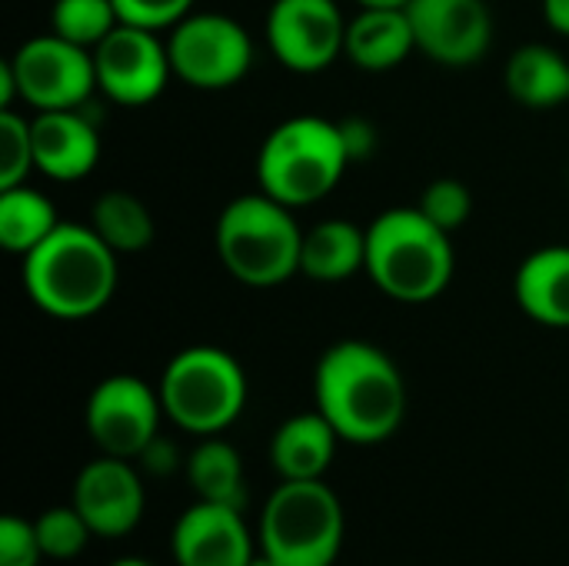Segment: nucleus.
<instances>
[{"label":"nucleus","mask_w":569,"mask_h":566,"mask_svg":"<svg viewBox=\"0 0 569 566\" xmlns=\"http://www.w3.org/2000/svg\"><path fill=\"white\" fill-rule=\"evenodd\" d=\"M313 397L340 440L350 444L393 437L407 414L400 367L367 340H340L323 350L313 374Z\"/></svg>","instance_id":"1"},{"label":"nucleus","mask_w":569,"mask_h":566,"mask_svg":"<svg viewBox=\"0 0 569 566\" xmlns=\"http://www.w3.org/2000/svg\"><path fill=\"white\" fill-rule=\"evenodd\" d=\"M117 250L90 224L60 220L57 230L23 257L27 297L57 320L100 314L117 290Z\"/></svg>","instance_id":"2"},{"label":"nucleus","mask_w":569,"mask_h":566,"mask_svg":"<svg viewBox=\"0 0 569 566\" xmlns=\"http://www.w3.org/2000/svg\"><path fill=\"white\" fill-rule=\"evenodd\" d=\"M457 270L450 234L420 207H393L367 227V277L397 304L437 300Z\"/></svg>","instance_id":"3"},{"label":"nucleus","mask_w":569,"mask_h":566,"mask_svg":"<svg viewBox=\"0 0 569 566\" xmlns=\"http://www.w3.org/2000/svg\"><path fill=\"white\" fill-rule=\"evenodd\" d=\"M350 163L340 123L300 113L277 123L260 143L257 187L297 210L330 197Z\"/></svg>","instance_id":"4"},{"label":"nucleus","mask_w":569,"mask_h":566,"mask_svg":"<svg viewBox=\"0 0 569 566\" xmlns=\"http://www.w3.org/2000/svg\"><path fill=\"white\" fill-rule=\"evenodd\" d=\"M213 247L233 280L247 287H277L300 274L303 230L293 220V207L257 190L233 197L220 210Z\"/></svg>","instance_id":"5"},{"label":"nucleus","mask_w":569,"mask_h":566,"mask_svg":"<svg viewBox=\"0 0 569 566\" xmlns=\"http://www.w3.org/2000/svg\"><path fill=\"white\" fill-rule=\"evenodd\" d=\"M160 404L180 430L217 437L247 407V374L223 347H187L160 377Z\"/></svg>","instance_id":"6"},{"label":"nucleus","mask_w":569,"mask_h":566,"mask_svg":"<svg viewBox=\"0 0 569 566\" xmlns=\"http://www.w3.org/2000/svg\"><path fill=\"white\" fill-rule=\"evenodd\" d=\"M343 507L323 480H283L260 517V550L280 566H333Z\"/></svg>","instance_id":"7"},{"label":"nucleus","mask_w":569,"mask_h":566,"mask_svg":"<svg viewBox=\"0 0 569 566\" xmlns=\"http://www.w3.org/2000/svg\"><path fill=\"white\" fill-rule=\"evenodd\" d=\"M173 77L197 90H230L253 67L250 30L227 13H190L167 30Z\"/></svg>","instance_id":"8"},{"label":"nucleus","mask_w":569,"mask_h":566,"mask_svg":"<svg viewBox=\"0 0 569 566\" xmlns=\"http://www.w3.org/2000/svg\"><path fill=\"white\" fill-rule=\"evenodd\" d=\"M7 63L17 80V97L37 113L77 110L97 90L93 50L63 40L53 30L20 43L13 57H7Z\"/></svg>","instance_id":"9"},{"label":"nucleus","mask_w":569,"mask_h":566,"mask_svg":"<svg viewBox=\"0 0 569 566\" xmlns=\"http://www.w3.org/2000/svg\"><path fill=\"white\" fill-rule=\"evenodd\" d=\"M93 70L97 90H103L120 107L153 103L173 77L170 50L160 30L133 23H117L93 47Z\"/></svg>","instance_id":"10"},{"label":"nucleus","mask_w":569,"mask_h":566,"mask_svg":"<svg viewBox=\"0 0 569 566\" xmlns=\"http://www.w3.org/2000/svg\"><path fill=\"white\" fill-rule=\"evenodd\" d=\"M347 23L337 0H273L267 10V43L280 67L320 73L343 57Z\"/></svg>","instance_id":"11"},{"label":"nucleus","mask_w":569,"mask_h":566,"mask_svg":"<svg viewBox=\"0 0 569 566\" xmlns=\"http://www.w3.org/2000/svg\"><path fill=\"white\" fill-rule=\"evenodd\" d=\"M160 390L133 374H113L100 380L87 400V430L100 454L137 460L160 434Z\"/></svg>","instance_id":"12"},{"label":"nucleus","mask_w":569,"mask_h":566,"mask_svg":"<svg viewBox=\"0 0 569 566\" xmlns=\"http://www.w3.org/2000/svg\"><path fill=\"white\" fill-rule=\"evenodd\" d=\"M417 50L440 67H473L493 43V13L487 0H410Z\"/></svg>","instance_id":"13"},{"label":"nucleus","mask_w":569,"mask_h":566,"mask_svg":"<svg viewBox=\"0 0 569 566\" xmlns=\"http://www.w3.org/2000/svg\"><path fill=\"white\" fill-rule=\"evenodd\" d=\"M73 507L97 537H127L143 517L140 474L123 457H97L73 480Z\"/></svg>","instance_id":"14"},{"label":"nucleus","mask_w":569,"mask_h":566,"mask_svg":"<svg viewBox=\"0 0 569 566\" xmlns=\"http://www.w3.org/2000/svg\"><path fill=\"white\" fill-rule=\"evenodd\" d=\"M170 550L177 566H247L253 544L237 507L197 500L173 527Z\"/></svg>","instance_id":"15"},{"label":"nucleus","mask_w":569,"mask_h":566,"mask_svg":"<svg viewBox=\"0 0 569 566\" xmlns=\"http://www.w3.org/2000/svg\"><path fill=\"white\" fill-rule=\"evenodd\" d=\"M33 130V167L47 180L73 183L83 180L100 160V130L77 110H40L30 117Z\"/></svg>","instance_id":"16"},{"label":"nucleus","mask_w":569,"mask_h":566,"mask_svg":"<svg viewBox=\"0 0 569 566\" xmlns=\"http://www.w3.org/2000/svg\"><path fill=\"white\" fill-rule=\"evenodd\" d=\"M520 310L543 327L569 330V247L550 244L533 250L513 277Z\"/></svg>","instance_id":"17"},{"label":"nucleus","mask_w":569,"mask_h":566,"mask_svg":"<svg viewBox=\"0 0 569 566\" xmlns=\"http://www.w3.org/2000/svg\"><path fill=\"white\" fill-rule=\"evenodd\" d=\"M417 50L407 7H360L347 23V60L360 70L383 73L400 67Z\"/></svg>","instance_id":"18"},{"label":"nucleus","mask_w":569,"mask_h":566,"mask_svg":"<svg viewBox=\"0 0 569 566\" xmlns=\"http://www.w3.org/2000/svg\"><path fill=\"white\" fill-rule=\"evenodd\" d=\"M340 434L330 427V420L313 414H297L283 420L270 440V460L283 480H323Z\"/></svg>","instance_id":"19"},{"label":"nucleus","mask_w":569,"mask_h":566,"mask_svg":"<svg viewBox=\"0 0 569 566\" xmlns=\"http://www.w3.org/2000/svg\"><path fill=\"white\" fill-rule=\"evenodd\" d=\"M507 93L527 110H553L569 100V57L550 43H523L503 67Z\"/></svg>","instance_id":"20"},{"label":"nucleus","mask_w":569,"mask_h":566,"mask_svg":"<svg viewBox=\"0 0 569 566\" xmlns=\"http://www.w3.org/2000/svg\"><path fill=\"white\" fill-rule=\"evenodd\" d=\"M367 270V230L350 220H320L303 230L300 274L317 284H340Z\"/></svg>","instance_id":"21"},{"label":"nucleus","mask_w":569,"mask_h":566,"mask_svg":"<svg viewBox=\"0 0 569 566\" xmlns=\"http://www.w3.org/2000/svg\"><path fill=\"white\" fill-rule=\"evenodd\" d=\"M57 224L60 214L47 193L30 190L27 183L0 190V247L7 254L27 257L57 230Z\"/></svg>","instance_id":"22"},{"label":"nucleus","mask_w":569,"mask_h":566,"mask_svg":"<svg viewBox=\"0 0 569 566\" xmlns=\"http://www.w3.org/2000/svg\"><path fill=\"white\" fill-rule=\"evenodd\" d=\"M187 480L197 490V497L207 504H223V507H237V510H243V504H247L243 460L230 444H223L217 437H207L200 447L190 450Z\"/></svg>","instance_id":"23"},{"label":"nucleus","mask_w":569,"mask_h":566,"mask_svg":"<svg viewBox=\"0 0 569 566\" xmlns=\"http://www.w3.org/2000/svg\"><path fill=\"white\" fill-rule=\"evenodd\" d=\"M90 227L117 254H143L153 244V237H157L153 214L130 190H107V193H100L93 200V210H90Z\"/></svg>","instance_id":"24"},{"label":"nucleus","mask_w":569,"mask_h":566,"mask_svg":"<svg viewBox=\"0 0 569 566\" xmlns=\"http://www.w3.org/2000/svg\"><path fill=\"white\" fill-rule=\"evenodd\" d=\"M120 23L113 0H53L50 30L80 47H97Z\"/></svg>","instance_id":"25"},{"label":"nucleus","mask_w":569,"mask_h":566,"mask_svg":"<svg viewBox=\"0 0 569 566\" xmlns=\"http://www.w3.org/2000/svg\"><path fill=\"white\" fill-rule=\"evenodd\" d=\"M33 167V130L30 117L10 110H0V190L27 183Z\"/></svg>","instance_id":"26"},{"label":"nucleus","mask_w":569,"mask_h":566,"mask_svg":"<svg viewBox=\"0 0 569 566\" xmlns=\"http://www.w3.org/2000/svg\"><path fill=\"white\" fill-rule=\"evenodd\" d=\"M33 530H37V544H40L43 557H53V560L80 557L87 540H90V534H93L73 504L70 507H53V510L40 514L33 520Z\"/></svg>","instance_id":"27"},{"label":"nucleus","mask_w":569,"mask_h":566,"mask_svg":"<svg viewBox=\"0 0 569 566\" xmlns=\"http://www.w3.org/2000/svg\"><path fill=\"white\" fill-rule=\"evenodd\" d=\"M440 230L453 234L460 230L470 214H473V193L463 180H453V177H440L433 183L423 187L420 193V203H417Z\"/></svg>","instance_id":"28"},{"label":"nucleus","mask_w":569,"mask_h":566,"mask_svg":"<svg viewBox=\"0 0 569 566\" xmlns=\"http://www.w3.org/2000/svg\"><path fill=\"white\" fill-rule=\"evenodd\" d=\"M197 0H113L120 23L147 27V30H170L183 17L193 13Z\"/></svg>","instance_id":"29"},{"label":"nucleus","mask_w":569,"mask_h":566,"mask_svg":"<svg viewBox=\"0 0 569 566\" xmlns=\"http://www.w3.org/2000/svg\"><path fill=\"white\" fill-rule=\"evenodd\" d=\"M43 557L33 524L20 517L0 520V566H37Z\"/></svg>","instance_id":"30"},{"label":"nucleus","mask_w":569,"mask_h":566,"mask_svg":"<svg viewBox=\"0 0 569 566\" xmlns=\"http://www.w3.org/2000/svg\"><path fill=\"white\" fill-rule=\"evenodd\" d=\"M137 460L143 464L147 474H153V477H170V474L180 467V450H177L173 440H167V437L157 434V437L143 447V454H140Z\"/></svg>","instance_id":"31"},{"label":"nucleus","mask_w":569,"mask_h":566,"mask_svg":"<svg viewBox=\"0 0 569 566\" xmlns=\"http://www.w3.org/2000/svg\"><path fill=\"white\" fill-rule=\"evenodd\" d=\"M340 130H343V140H347V150H350V160L353 163L373 153V147H377L373 123H367L363 117H350V120L340 123Z\"/></svg>","instance_id":"32"},{"label":"nucleus","mask_w":569,"mask_h":566,"mask_svg":"<svg viewBox=\"0 0 569 566\" xmlns=\"http://www.w3.org/2000/svg\"><path fill=\"white\" fill-rule=\"evenodd\" d=\"M543 17L557 33L569 37V0H543Z\"/></svg>","instance_id":"33"},{"label":"nucleus","mask_w":569,"mask_h":566,"mask_svg":"<svg viewBox=\"0 0 569 566\" xmlns=\"http://www.w3.org/2000/svg\"><path fill=\"white\" fill-rule=\"evenodd\" d=\"M360 7H407L410 0H357Z\"/></svg>","instance_id":"34"},{"label":"nucleus","mask_w":569,"mask_h":566,"mask_svg":"<svg viewBox=\"0 0 569 566\" xmlns=\"http://www.w3.org/2000/svg\"><path fill=\"white\" fill-rule=\"evenodd\" d=\"M247 566H280V564H277L273 557H267V554H260V557H253V560H250V564H247Z\"/></svg>","instance_id":"35"},{"label":"nucleus","mask_w":569,"mask_h":566,"mask_svg":"<svg viewBox=\"0 0 569 566\" xmlns=\"http://www.w3.org/2000/svg\"><path fill=\"white\" fill-rule=\"evenodd\" d=\"M110 566H153V564L140 560V557H123V560H117V564H110Z\"/></svg>","instance_id":"36"}]
</instances>
